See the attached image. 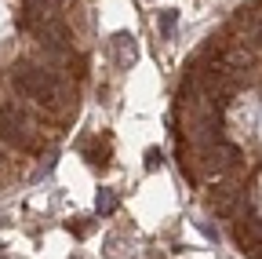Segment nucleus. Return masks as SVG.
I'll return each mask as SVG.
<instances>
[{"mask_svg": "<svg viewBox=\"0 0 262 259\" xmlns=\"http://www.w3.org/2000/svg\"><path fill=\"white\" fill-rule=\"evenodd\" d=\"M37 37H40V51L48 55H62V51H73V29L66 26L62 18H48L37 26Z\"/></svg>", "mask_w": 262, "mask_h": 259, "instance_id": "obj_2", "label": "nucleus"}, {"mask_svg": "<svg viewBox=\"0 0 262 259\" xmlns=\"http://www.w3.org/2000/svg\"><path fill=\"white\" fill-rule=\"evenodd\" d=\"M88 161L95 168H106L110 165V143H95V146H88Z\"/></svg>", "mask_w": 262, "mask_h": 259, "instance_id": "obj_5", "label": "nucleus"}, {"mask_svg": "<svg viewBox=\"0 0 262 259\" xmlns=\"http://www.w3.org/2000/svg\"><path fill=\"white\" fill-rule=\"evenodd\" d=\"M117 208V193L113 190H102V193H98V215H110Z\"/></svg>", "mask_w": 262, "mask_h": 259, "instance_id": "obj_6", "label": "nucleus"}, {"mask_svg": "<svg viewBox=\"0 0 262 259\" xmlns=\"http://www.w3.org/2000/svg\"><path fill=\"white\" fill-rule=\"evenodd\" d=\"M233 241L248 259H262V219H241L233 223Z\"/></svg>", "mask_w": 262, "mask_h": 259, "instance_id": "obj_3", "label": "nucleus"}, {"mask_svg": "<svg viewBox=\"0 0 262 259\" xmlns=\"http://www.w3.org/2000/svg\"><path fill=\"white\" fill-rule=\"evenodd\" d=\"M160 29L171 37V29H175V11H164V15H160Z\"/></svg>", "mask_w": 262, "mask_h": 259, "instance_id": "obj_7", "label": "nucleus"}, {"mask_svg": "<svg viewBox=\"0 0 262 259\" xmlns=\"http://www.w3.org/2000/svg\"><path fill=\"white\" fill-rule=\"evenodd\" d=\"M241 165V150L237 146H229L226 139L222 143H215V146H204V150H196V157H193V168L201 172V175H226V172H233Z\"/></svg>", "mask_w": 262, "mask_h": 259, "instance_id": "obj_1", "label": "nucleus"}, {"mask_svg": "<svg viewBox=\"0 0 262 259\" xmlns=\"http://www.w3.org/2000/svg\"><path fill=\"white\" fill-rule=\"evenodd\" d=\"M208 205H211L219 215H241L244 205H248V197H244V190H241L237 183H226V186H219V190L208 193Z\"/></svg>", "mask_w": 262, "mask_h": 259, "instance_id": "obj_4", "label": "nucleus"}]
</instances>
